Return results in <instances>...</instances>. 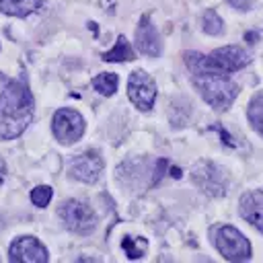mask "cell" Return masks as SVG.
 Listing matches in <instances>:
<instances>
[{
	"mask_svg": "<svg viewBox=\"0 0 263 263\" xmlns=\"http://www.w3.org/2000/svg\"><path fill=\"white\" fill-rule=\"evenodd\" d=\"M203 31H205L208 35H222L224 23H222V18L218 16V12H214V10H205V12H203Z\"/></svg>",
	"mask_w": 263,
	"mask_h": 263,
	"instance_id": "obj_18",
	"label": "cell"
},
{
	"mask_svg": "<svg viewBox=\"0 0 263 263\" xmlns=\"http://www.w3.org/2000/svg\"><path fill=\"white\" fill-rule=\"evenodd\" d=\"M240 216L255 226L257 230L263 232V193L261 191H247L240 197Z\"/></svg>",
	"mask_w": 263,
	"mask_h": 263,
	"instance_id": "obj_12",
	"label": "cell"
},
{
	"mask_svg": "<svg viewBox=\"0 0 263 263\" xmlns=\"http://www.w3.org/2000/svg\"><path fill=\"white\" fill-rule=\"evenodd\" d=\"M193 84L203 97V101L216 111L228 109L238 95V84L230 80L228 74H218V72L193 74Z\"/></svg>",
	"mask_w": 263,
	"mask_h": 263,
	"instance_id": "obj_3",
	"label": "cell"
},
{
	"mask_svg": "<svg viewBox=\"0 0 263 263\" xmlns=\"http://www.w3.org/2000/svg\"><path fill=\"white\" fill-rule=\"evenodd\" d=\"M53 136L62 144H74L84 134V119L74 109H58L51 121Z\"/></svg>",
	"mask_w": 263,
	"mask_h": 263,
	"instance_id": "obj_6",
	"label": "cell"
},
{
	"mask_svg": "<svg viewBox=\"0 0 263 263\" xmlns=\"http://www.w3.org/2000/svg\"><path fill=\"white\" fill-rule=\"evenodd\" d=\"M51 195H53L51 187H47V185H39V187H35V189L31 191V201H33L37 208H45V205L49 203Z\"/></svg>",
	"mask_w": 263,
	"mask_h": 263,
	"instance_id": "obj_19",
	"label": "cell"
},
{
	"mask_svg": "<svg viewBox=\"0 0 263 263\" xmlns=\"http://www.w3.org/2000/svg\"><path fill=\"white\" fill-rule=\"evenodd\" d=\"M103 60L105 62H132V60H136V53H134L132 45L127 43L125 35H119L115 47L109 49V51H105L103 53Z\"/></svg>",
	"mask_w": 263,
	"mask_h": 263,
	"instance_id": "obj_14",
	"label": "cell"
},
{
	"mask_svg": "<svg viewBox=\"0 0 263 263\" xmlns=\"http://www.w3.org/2000/svg\"><path fill=\"white\" fill-rule=\"evenodd\" d=\"M212 240H214L218 253L226 261H247V259H251V242L234 226H228V224L218 226L212 232Z\"/></svg>",
	"mask_w": 263,
	"mask_h": 263,
	"instance_id": "obj_4",
	"label": "cell"
},
{
	"mask_svg": "<svg viewBox=\"0 0 263 263\" xmlns=\"http://www.w3.org/2000/svg\"><path fill=\"white\" fill-rule=\"evenodd\" d=\"M10 261H23V263H45L49 261L47 249L33 236H21L10 245Z\"/></svg>",
	"mask_w": 263,
	"mask_h": 263,
	"instance_id": "obj_9",
	"label": "cell"
},
{
	"mask_svg": "<svg viewBox=\"0 0 263 263\" xmlns=\"http://www.w3.org/2000/svg\"><path fill=\"white\" fill-rule=\"evenodd\" d=\"M247 117H249L253 129L259 136H263V92H257L251 99V103L247 107Z\"/></svg>",
	"mask_w": 263,
	"mask_h": 263,
	"instance_id": "obj_15",
	"label": "cell"
},
{
	"mask_svg": "<svg viewBox=\"0 0 263 263\" xmlns=\"http://www.w3.org/2000/svg\"><path fill=\"white\" fill-rule=\"evenodd\" d=\"M193 181L212 197H222L226 191V177L214 162H201L199 166H195Z\"/></svg>",
	"mask_w": 263,
	"mask_h": 263,
	"instance_id": "obj_8",
	"label": "cell"
},
{
	"mask_svg": "<svg viewBox=\"0 0 263 263\" xmlns=\"http://www.w3.org/2000/svg\"><path fill=\"white\" fill-rule=\"evenodd\" d=\"M251 53L242 49L240 45H224L214 49L212 53H195L189 51L185 55V64L191 74H201V72H218V74H232L242 70L245 66L251 64Z\"/></svg>",
	"mask_w": 263,
	"mask_h": 263,
	"instance_id": "obj_2",
	"label": "cell"
},
{
	"mask_svg": "<svg viewBox=\"0 0 263 263\" xmlns=\"http://www.w3.org/2000/svg\"><path fill=\"white\" fill-rule=\"evenodd\" d=\"M101 173H103V158L92 150L70 160V175L78 181L95 183Z\"/></svg>",
	"mask_w": 263,
	"mask_h": 263,
	"instance_id": "obj_10",
	"label": "cell"
},
{
	"mask_svg": "<svg viewBox=\"0 0 263 263\" xmlns=\"http://www.w3.org/2000/svg\"><path fill=\"white\" fill-rule=\"evenodd\" d=\"M136 47L144 55H150V58L160 55V37H158V33H156L148 14H144L140 18V25H138V31H136Z\"/></svg>",
	"mask_w": 263,
	"mask_h": 263,
	"instance_id": "obj_11",
	"label": "cell"
},
{
	"mask_svg": "<svg viewBox=\"0 0 263 263\" xmlns=\"http://www.w3.org/2000/svg\"><path fill=\"white\" fill-rule=\"evenodd\" d=\"M43 0H0V12L8 16H27L37 12Z\"/></svg>",
	"mask_w": 263,
	"mask_h": 263,
	"instance_id": "obj_13",
	"label": "cell"
},
{
	"mask_svg": "<svg viewBox=\"0 0 263 263\" xmlns=\"http://www.w3.org/2000/svg\"><path fill=\"white\" fill-rule=\"evenodd\" d=\"M127 95L140 111H150L154 107V99H156V84L146 72L136 70L129 74Z\"/></svg>",
	"mask_w": 263,
	"mask_h": 263,
	"instance_id": "obj_7",
	"label": "cell"
},
{
	"mask_svg": "<svg viewBox=\"0 0 263 263\" xmlns=\"http://www.w3.org/2000/svg\"><path fill=\"white\" fill-rule=\"evenodd\" d=\"M226 2H228L232 8H236V10H249L255 0H226Z\"/></svg>",
	"mask_w": 263,
	"mask_h": 263,
	"instance_id": "obj_20",
	"label": "cell"
},
{
	"mask_svg": "<svg viewBox=\"0 0 263 263\" xmlns=\"http://www.w3.org/2000/svg\"><path fill=\"white\" fill-rule=\"evenodd\" d=\"M216 129H218V134H220V136L224 138V144H226V146H234V142H232V138H228V136H226V132H224V129H222L220 125H216Z\"/></svg>",
	"mask_w": 263,
	"mask_h": 263,
	"instance_id": "obj_21",
	"label": "cell"
},
{
	"mask_svg": "<svg viewBox=\"0 0 263 263\" xmlns=\"http://www.w3.org/2000/svg\"><path fill=\"white\" fill-rule=\"evenodd\" d=\"M33 119V95L23 80H10L0 92V138L12 140Z\"/></svg>",
	"mask_w": 263,
	"mask_h": 263,
	"instance_id": "obj_1",
	"label": "cell"
},
{
	"mask_svg": "<svg viewBox=\"0 0 263 263\" xmlns=\"http://www.w3.org/2000/svg\"><path fill=\"white\" fill-rule=\"evenodd\" d=\"M117 82H119L117 74L103 72V74H99V76L92 80V86H95L103 97H111V95L117 90Z\"/></svg>",
	"mask_w": 263,
	"mask_h": 263,
	"instance_id": "obj_16",
	"label": "cell"
},
{
	"mask_svg": "<svg viewBox=\"0 0 263 263\" xmlns=\"http://www.w3.org/2000/svg\"><path fill=\"white\" fill-rule=\"evenodd\" d=\"M121 247H123V251H125V255H127L129 259H140V257L146 253L148 240H146V238H132V236H123Z\"/></svg>",
	"mask_w": 263,
	"mask_h": 263,
	"instance_id": "obj_17",
	"label": "cell"
},
{
	"mask_svg": "<svg viewBox=\"0 0 263 263\" xmlns=\"http://www.w3.org/2000/svg\"><path fill=\"white\" fill-rule=\"evenodd\" d=\"M60 218L64 220V224L72 230V232H78V234H90L97 226V216L95 212L84 203V201H78V199H68L60 205L58 210Z\"/></svg>",
	"mask_w": 263,
	"mask_h": 263,
	"instance_id": "obj_5",
	"label": "cell"
},
{
	"mask_svg": "<svg viewBox=\"0 0 263 263\" xmlns=\"http://www.w3.org/2000/svg\"><path fill=\"white\" fill-rule=\"evenodd\" d=\"M4 181V164H2V160H0V183Z\"/></svg>",
	"mask_w": 263,
	"mask_h": 263,
	"instance_id": "obj_22",
	"label": "cell"
}]
</instances>
